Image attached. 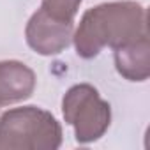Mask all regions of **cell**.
I'll use <instances>...</instances> for the list:
<instances>
[{
	"instance_id": "cell-1",
	"label": "cell",
	"mask_w": 150,
	"mask_h": 150,
	"mask_svg": "<svg viewBox=\"0 0 150 150\" xmlns=\"http://www.w3.org/2000/svg\"><path fill=\"white\" fill-rule=\"evenodd\" d=\"M146 11L132 0L104 2L88 9L72 34L76 53L81 58L97 57L103 48H122L148 37Z\"/></svg>"
},
{
	"instance_id": "cell-2",
	"label": "cell",
	"mask_w": 150,
	"mask_h": 150,
	"mask_svg": "<svg viewBox=\"0 0 150 150\" xmlns=\"http://www.w3.org/2000/svg\"><path fill=\"white\" fill-rule=\"evenodd\" d=\"M62 127L37 106L13 108L0 115V150H57Z\"/></svg>"
},
{
	"instance_id": "cell-3",
	"label": "cell",
	"mask_w": 150,
	"mask_h": 150,
	"mask_svg": "<svg viewBox=\"0 0 150 150\" xmlns=\"http://www.w3.org/2000/svg\"><path fill=\"white\" fill-rule=\"evenodd\" d=\"M65 124L74 129L78 143L87 145L104 136L111 124V106L99 96V90L88 83L71 87L62 99Z\"/></svg>"
},
{
	"instance_id": "cell-4",
	"label": "cell",
	"mask_w": 150,
	"mask_h": 150,
	"mask_svg": "<svg viewBox=\"0 0 150 150\" xmlns=\"http://www.w3.org/2000/svg\"><path fill=\"white\" fill-rule=\"evenodd\" d=\"M74 21H65L51 16L39 7L28 20L25 28L27 44L39 55H58L72 42Z\"/></svg>"
},
{
	"instance_id": "cell-5",
	"label": "cell",
	"mask_w": 150,
	"mask_h": 150,
	"mask_svg": "<svg viewBox=\"0 0 150 150\" xmlns=\"http://www.w3.org/2000/svg\"><path fill=\"white\" fill-rule=\"evenodd\" d=\"M35 90V72L18 60H0V108L27 101Z\"/></svg>"
},
{
	"instance_id": "cell-6",
	"label": "cell",
	"mask_w": 150,
	"mask_h": 150,
	"mask_svg": "<svg viewBox=\"0 0 150 150\" xmlns=\"http://www.w3.org/2000/svg\"><path fill=\"white\" fill-rule=\"evenodd\" d=\"M115 67L127 81H146L150 76V42L143 37L127 46L117 48Z\"/></svg>"
},
{
	"instance_id": "cell-7",
	"label": "cell",
	"mask_w": 150,
	"mask_h": 150,
	"mask_svg": "<svg viewBox=\"0 0 150 150\" xmlns=\"http://www.w3.org/2000/svg\"><path fill=\"white\" fill-rule=\"evenodd\" d=\"M83 0H42V9L51 16L65 21H74L80 6Z\"/></svg>"
}]
</instances>
